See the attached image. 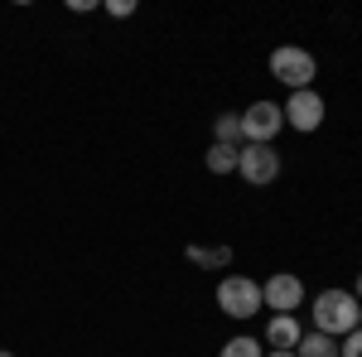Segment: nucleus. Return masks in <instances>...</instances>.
<instances>
[{
  "mask_svg": "<svg viewBox=\"0 0 362 357\" xmlns=\"http://www.w3.org/2000/svg\"><path fill=\"white\" fill-rule=\"evenodd\" d=\"M213 145H237V140H242V116H232V111H223V116H218V126H213Z\"/></svg>",
  "mask_w": 362,
  "mask_h": 357,
  "instance_id": "11",
  "label": "nucleus"
},
{
  "mask_svg": "<svg viewBox=\"0 0 362 357\" xmlns=\"http://www.w3.org/2000/svg\"><path fill=\"white\" fill-rule=\"evenodd\" d=\"M314 329L319 333H329V338H348V333L358 329V314H362V304L353 290H324L319 300H314Z\"/></svg>",
  "mask_w": 362,
  "mask_h": 357,
  "instance_id": "1",
  "label": "nucleus"
},
{
  "mask_svg": "<svg viewBox=\"0 0 362 357\" xmlns=\"http://www.w3.org/2000/svg\"><path fill=\"white\" fill-rule=\"evenodd\" d=\"M285 126H295V131H319L324 126V97L305 87V92H290V102H285Z\"/></svg>",
  "mask_w": 362,
  "mask_h": 357,
  "instance_id": "6",
  "label": "nucleus"
},
{
  "mask_svg": "<svg viewBox=\"0 0 362 357\" xmlns=\"http://www.w3.org/2000/svg\"><path fill=\"white\" fill-rule=\"evenodd\" d=\"M300 338H305V329H300L295 314H276V319L266 324V348H295Z\"/></svg>",
  "mask_w": 362,
  "mask_h": 357,
  "instance_id": "8",
  "label": "nucleus"
},
{
  "mask_svg": "<svg viewBox=\"0 0 362 357\" xmlns=\"http://www.w3.org/2000/svg\"><path fill=\"white\" fill-rule=\"evenodd\" d=\"M218 357H266V348H261L256 338H232V343H223Z\"/></svg>",
  "mask_w": 362,
  "mask_h": 357,
  "instance_id": "13",
  "label": "nucleus"
},
{
  "mask_svg": "<svg viewBox=\"0 0 362 357\" xmlns=\"http://www.w3.org/2000/svg\"><path fill=\"white\" fill-rule=\"evenodd\" d=\"M107 15L126 20V15H136V5H131V0H107Z\"/></svg>",
  "mask_w": 362,
  "mask_h": 357,
  "instance_id": "15",
  "label": "nucleus"
},
{
  "mask_svg": "<svg viewBox=\"0 0 362 357\" xmlns=\"http://www.w3.org/2000/svg\"><path fill=\"white\" fill-rule=\"evenodd\" d=\"M261 304H271L276 314H295V309L305 304V285H300V275H271V280L261 285Z\"/></svg>",
  "mask_w": 362,
  "mask_h": 357,
  "instance_id": "7",
  "label": "nucleus"
},
{
  "mask_svg": "<svg viewBox=\"0 0 362 357\" xmlns=\"http://www.w3.org/2000/svg\"><path fill=\"white\" fill-rule=\"evenodd\" d=\"M0 357H15V353H10V348H0Z\"/></svg>",
  "mask_w": 362,
  "mask_h": 357,
  "instance_id": "18",
  "label": "nucleus"
},
{
  "mask_svg": "<svg viewBox=\"0 0 362 357\" xmlns=\"http://www.w3.org/2000/svg\"><path fill=\"white\" fill-rule=\"evenodd\" d=\"M338 357H362V329H353L343 343H338Z\"/></svg>",
  "mask_w": 362,
  "mask_h": 357,
  "instance_id": "14",
  "label": "nucleus"
},
{
  "mask_svg": "<svg viewBox=\"0 0 362 357\" xmlns=\"http://www.w3.org/2000/svg\"><path fill=\"white\" fill-rule=\"evenodd\" d=\"M295 357H338V338H329V333H305L300 343H295Z\"/></svg>",
  "mask_w": 362,
  "mask_h": 357,
  "instance_id": "9",
  "label": "nucleus"
},
{
  "mask_svg": "<svg viewBox=\"0 0 362 357\" xmlns=\"http://www.w3.org/2000/svg\"><path fill=\"white\" fill-rule=\"evenodd\" d=\"M358 329H362V314H358Z\"/></svg>",
  "mask_w": 362,
  "mask_h": 357,
  "instance_id": "19",
  "label": "nucleus"
},
{
  "mask_svg": "<svg viewBox=\"0 0 362 357\" xmlns=\"http://www.w3.org/2000/svg\"><path fill=\"white\" fill-rule=\"evenodd\" d=\"M271 73H276L290 92H305V87L314 83V73H319V63H314V54H309V49L280 44L276 54H271Z\"/></svg>",
  "mask_w": 362,
  "mask_h": 357,
  "instance_id": "2",
  "label": "nucleus"
},
{
  "mask_svg": "<svg viewBox=\"0 0 362 357\" xmlns=\"http://www.w3.org/2000/svg\"><path fill=\"white\" fill-rule=\"evenodd\" d=\"M266 357H295V348H271Z\"/></svg>",
  "mask_w": 362,
  "mask_h": 357,
  "instance_id": "16",
  "label": "nucleus"
},
{
  "mask_svg": "<svg viewBox=\"0 0 362 357\" xmlns=\"http://www.w3.org/2000/svg\"><path fill=\"white\" fill-rule=\"evenodd\" d=\"M218 309L232 314V319H251L261 309V285L247 280V275H227L223 285H218Z\"/></svg>",
  "mask_w": 362,
  "mask_h": 357,
  "instance_id": "3",
  "label": "nucleus"
},
{
  "mask_svg": "<svg viewBox=\"0 0 362 357\" xmlns=\"http://www.w3.org/2000/svg\"><path fill=\"white\" fill-rule=\"evenodd\" d=\"M353 295H358V304H362V275H358V285H353Z\"/></svg>",
  "mask_w": 362,
  "mask_h": 357,
  "instance_id": "17",
  "label": "nucleus"
},
{
  "mask_svg": "<svg viewBox=\"0 0 362 357\" xmlns=\"http://www.w3.org/2000/svg\"><path fill=\"white\" fill-rule=\"evenodd\" d=\"M280 126H285V111L276 102H251L242 111V140L247 145H271L280 136Z\"/></svg>",
  "mask_w": 362,
  "mask_h": 357,
  "instance_id": "4",
  "label": "nucleus"
},
{
  "mask_svg": "<svg viewBox=\"0 0 362 357\" xmlns=\"http://www.w3.org/2000/svg\"><path fill=\"white\" fill-rule=\"evenodd\" d=\"M208 169L213 174H232L237 169V145H213L208 150Z\"/></svg>",
  "mask_w": 362,
  "mask_h": 357,
  "instance_id": "12",
  "label": "nucleus"
},
{
  "mask_svg": "<svg viewBox=\"0 0 362 357\" xmlns=\"http://www.w3.org/2000/svg\"><path fill=\"white\" fill-rule=\"evenodd\" d=\"M194 266H208V271H218V266H232V247H189L184 251Z\"/></svg>",
  "mask_w": 362,
  "mask_h": 357,
  "instance_id": "10",
  "label": "nucleus"
},
{
  "mask_svg": "<svg viewBox=\"0 0 362 357\" xmlns=\"http://www.w3.org/2000/svg\"><path fill=\"white\" fill-rule=\"evenodd\" d=\"M237 174H242L247 184H271L280 174L276 145H242V150H237Z\"/></svg>",
  "mask_w": 362,
  "mask_h": 357,
  "instance_id": "5",
  "label": "nucleus"
}]
</instances>
